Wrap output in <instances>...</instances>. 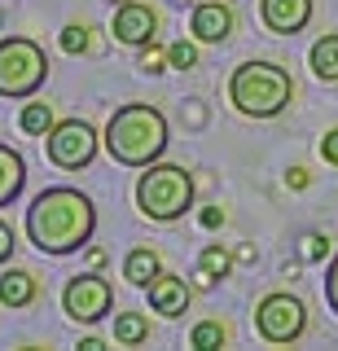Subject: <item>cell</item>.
<instances>
[{
    "instance_id": "obj_24",
    "label": "cell",
    "mask_w": 338,
    "mask_h": 351,
    "mask_svg": "<svg viewBox=\"0 0 338 351\" xmlns=\"http://www.w3.org/2000/svg\"><path fill=\"white\" fill-rule=\"evenodd\" d=\"M14 250H18V237H14V228L0 219V263H9L14 259Z\"/></svg>"
},
{
    "instance_id": "obj_1",
    "label": "cell",
    "mask_w": 338,
    "mask_h": 351,
    "mask_svg": "<svg viewBox=\"0 0 338 351\" xmlns=\"http://www.w3.org/2000/svg\"><path fill=\"white\" fill-rule=\"evenodd\" d=\"M97 228V206L80 189H45L27 206V237L40 255H75L93 241Z\"/></svg>"
},
{
    "instance_id": "obj_31",
    "label": "cell",
    "mask_w": 338,
    "mask_h": 351,
    "mask_svg": "<svg viewBox=\"0 0 338 351\" xmlns=\"http://www.w3.org/2000/svg\"><path fill=\"white\" fill-rule=\"evenodd\" d=\"M110 5H123V0H110Z\"/></svg>"
},
{
    "instance_id": "obj_9",
    "label": "cell",
    "mask_w": 338,
    "mask_h": 351,
    "mask_svg": "<svg viewBox=\"0 0 338 351\" xmlns=\"http://www.w3.org/2000/svg\"><path fill=\"white\" fill-rule=\"evenodd\" d=\"M110 31L128 49H145V44H154V36H158V14L149 5H141V0H123L110 18Z\"/></svg>"
},
{
    "instance_id": "obj_13",
    "label": "cell",
    "mask_w": 338,
    "mask_h": 351,
    "mask_svg": "<svg viewBox=\"0 0 338 351\" xmlns=\"http://www.w3.org/2000/svg\"><path fill=\"white\" fill-rule=\"evenodd\" d=\"M36 294H40V277H36V272H27V268L0 272V303H5V307H27V303H36Z\"/></svg>"
},
{
    "instance_id": "obj_18",
    "label": "cell",
    "mask_w": 338,
    "mask_h": 351,
    "mask_svg": "<svg viewBox=\"0 0 338 351\" xmlns=\"http://www.w3.org/2000/svg\"><path fill=\"white\" fill-rule=\"evenodd\" d=\"M18 123H23L27 136H49L58 119H53V106H49V101H27L23 114H18Z\"/></svg>"
},
{
    "instance_id": "obj_2",
    "label": "cell",
    "mask_w": 338,
    "mask_h": 351,
    "mask_svg": "<svg viewBox=\"0 0 338 351\" xmlns=\"http://www.w3.org/2000/svg\"><path fill=\"white\" fill-rule=\"evenodd\" d=\"M167 119H162V110L145 106V101H128L119 106L110 114V123H106V149H110L114 162H123V167H149V162L162 158V149H167Z\"/></svg>"
},
{
    "instance_id": "obj_25",
    "label": "cell",
    "mask_w": 338,
    "mask_h": 351,
    "mask_svg": "<svg viewBox=\"0 0 338 351\" xmlns=\"http://www.w3.org/2000/svg\"><path fill=\"white\" fill-rule=\"evenodd\" d=\"M141 71H145V75H158V71H167V66H162V53L154 49V44H145V58H141Z\"/></svg>"
},
{
    "instance_id": "obj_12",
    "label": "cell",
    "mask_w": 338,
    "mask_h": 351,
    "mask_svg": "<svg viewBox=\"0 0 338 351\" xmlns=\"http://www.w3.org/2000/svg\"><path fill=\"white\" fill-rule=\"evenodd\" d=\"M149 307H154L158 316H167V321H176V316L189 312V285L180 277H171V272H158V277L149 281Z\"/></svg>"
},
{
    "instance_id": "obj_3",
    "label": "cell",
    "mask_w": 338,
    "mask_h": 351,
    "mask_svg": "<svg viewBox=\"0 0 338 351\" xmlns=\"http://www.w3.org/2000/svg\"><path fill=\"white\" fill-rule=\"evenodd\" d=\"M228 101L246 119H277L294 101V80L277 62H242L228 80Z\"/></svg>"
},
{
    "instance_id": "obj_22",
    "label": "cell",
    "mask_w": 338,
    "mask_h": 351,
    "mask_svg": "<svg viewBox=\"0 0 338 351\" xmlns=\"http://www.w3.org/2000/svg\"><path fill=\"white\" fill-rule=\"evenodd\" d=\"M88 49V27H80V22H71V27H62V53H84Z\"/></svg>"
},
{
    "instance_id": "obj_6",
    "label": "cell",
    "mask_w": 338,
    "mask_h": 351,
    "mask_svg": "<svg viewBox=\"0 0 338 351\" xmlns=\"http://www.w3.org/2000/svg\"><path fill=\"white\" fill-rule=\"evenodd\" d=\"M45 154H49L53 167H62V171L88 167V162L97 158L93 123H84V119H62V123H53V132L45 136Z\"/></svg>"
},
{
    "instance_id": "obj_20",
    "label": "cell",
    "mask_w": 338,
    "mask_h": 351,
    "mask_svg": "<svg viewBox=\"0 0 338 351\" xmlns=\"http://www.w3.org/2000/svg\"><path fill=\"white\" fill-rule=\"evenodd\" d=\"M167 66H171V71H193V66H198V49L184 44V40H176L167 49Z\"/></svg>"
},
{
    "instance_id": "obj_8",
    "label": "cell",
    "mask_w": 338,
    "mask_h": 351,
    "mask_svg": "<svg viewBox=\"0 0 338 351\" xmlns=\"http://www.w3.org/2000/svg\"><path fill=\"white\" fill-rule=\"evenodd\" d=\"M255 329H259L264 343L286 347V343H294V338L308 329V312H303V303L294 299V294L277 290V294H268V299L255 307Z\"/></svg>"
},
{
    "instance_id": "obj_16",
    "label": "cell",
    "mask_w": 338,
    "mask_h": 351,
    "mask_svg": "<svg viewBox=\"0 0 338 351\" xmlns=\"http://www.w3.org/2000/svg\"><path fill=\"white\" fill-rule=\"evenodd\" d=\"M308 66H312L316 80L338 84V36H321V40H316L312 53H308Z\"/></svg>"
},
{
    "instance_id": "obj_14",
    "label": "cell",
    "mask_w": 338,
    "mask_h": 351,
    "mask_svg": "<svg viewBox=\"0 0 338 351\" xmlns=\"http://www.w3.org/2000/svg\"><path fill=\"white\" fill-rule=\"evenodd\" d=\"M23 184H27V162H23V154L9 149V145H0V206L18 202Z\"/></svg>"
},
{
    "instance_id": "obj_7",
    "label": "cell",
    "mask_w": 338,
    "mask_h": 351,
    "mask_svg": "<svg viewBox=\"0 0 338 351\" xmlns=\"http://www.w3.org/2000/svg\"><path fill=\"white\" fill-rule=\"evenodd\" d=\"M62 307H67L71 321L80 325H97L110 316L114 307V285L101 277V272H80V277L67 281V290H62Z\"/></svg>"
},
{
    "instance_id": "obj_29",
    "label": "cell",
    "mask_w": 338,
    "mask_h": 351,
    "mask_svg": "<svg viewBox=\"0 0 338 351\" xmlns=\"http://www.w3.org/2000/svg\"><path fill=\"white\" fill-rule=\"evenodd\" d=\"M325 255V246H321V237H308V259H321Z\"/></svg>"
},
{
    "instance_id": "obj_28",
    "label": "cell",
    "mask_w": 338,
    "mask_h": 351,
    "mask_svg": "<svg viewBox=\"0 0 338 351\" xmlns=\"http://www.w3.org/2000/svg\"><path fill=\"white\" fill-rule=\"evenodd\" d=\"M286 180L294 184V189H303V184H308V171H303V167H290V176H286Z\"/></svg>"
},
{
    "instance_id": "obj_15",
    "label": "cell",
    "mask_w": 338,
    "mask_h": 351,
    "mask_svg": "<svg viewBox=\"0 0 338 351\" xmlns=\"http://www.w3.org/2000/svg\"><path fill=\"white\" fill-rule=\"evenodd\" d=\"M158 272H162V259H158V250H149V246H136L132 255L123 259V277L132 285H141V290H149V281H154Z\"/></svg>"
},
{
    "instance_id": "obj_27",
    "label": "cell",
    "mask_w": 338,
    "mask_h": 351,
    "mask_svg": "<svg viewBox=\"0 0 338 351\" xmlns=\"http://www.w3.org/2000/svg\"><path fill=\"white\" fill-rule=\"evenodd\" d=\"M224 224V211H220V206H206V211H202V228H220Z\"/></svg>"
},
{
    "instance_id": "obj_10",
    "label": "cell",
    "mask_w": 338,
    "mask_h": 351,
    "mask_svg": "<svg viewBox=\"0 0 338 351\" xmlns=\"http://www.w3.org/2000/svg\"><path fill=\"white\" fill-rule=\"evenodd\" d=\"M233 9L224 5V0H198V9H193L189 18V31L198 44H224L228 36H233Z\"/></svg>"
},
{
    "instance_id": "obj_30",
    "label": "cell",
    "mask_w": 338,
    "mask_h": 351,
    "mask_svg": "<svg viewBox=\"0 0 338 351\" xmlns=\"http://www.w3.org/2000/svg\"><path fill=\"white\" fill-rule=\"evenodd\" d=\"M80 347H84V351H106V343H101V338H97V334H93V338H84Z\"/></svg>"
},
{
    "instance_id": "obj_17",
    "label": "cell",
    "mask_w": 338,
    "mask_h": 351,
    "mask_svg": "<svg viewBox=\"0 0 338 351\" xmlns=\"http://www.w3.org/2000/svg\"><path fill=\"white\" fill-rule=\"evenodd\" d=\"M149 338V321L141 312H119L114 316V343H123V347H141Z\"/></svg>"
},
{
    "instance_id": "obj_23",
    "label": "cell",
    "mask_w": 338,
    "mask_h": 351,
    "mask_svg": "<svg viewBox=\"0 0 338 351\" xmlns=\"http://www.w3.org/2000/svg\"><path fill=\"white\" fill-rule=\"evenodd\" d=\"M325 303H330V312L338 316V255L330 259V268H325Z\"/></svg>"
},
{
    "instance_id": "obj_26",
    "label": "cell",
    "mask_w": 338,
    "mask_h": 351,
    "mask_svg": "<svg viewBox=\"0 0 338 351\" xmlns=\"http://www.w3.org/2000/svg\"><path fill=\"white\" fill-rule=\"evenodd\" d=\"M321 158H325V162H334V167H338V128H334V132H325V136H321Z\"/></svg>"
},
{
    "instance_id": "obj_5",
    "label": "cell",
    "mask_w": 338,
    "mask_h": 351,
    "mask_svg": "<svg viewBox=\"0 0 338 351\" xmlns=\"http://www.w3.org/2000/svg\"><path fill=\"white\" fill-rule=\"evenodd\" d=\"M49 80V58L31 36H5L0 40V97L27 101Z\"/></svg>"
},
{
    "instance_id": "obj_19",
    "label": "cell",
    "mask_w": 338,
    "mask_h": 351,
    "mask_svg": "<svg viewBox=\"0 0 338 351\" xmlns=\"http://www.w3.org/2000/svg\"><path fill=\"white\" fill-rule=\"evenodd\" d=\"M228 343V329L220 321H198L193 325V334H189V347H198V351H215V347H224Z\"/></svg>"
},
{
    "instance_id": "obj_4",
    "label": "cell",
    "mask_w": 338,
    "mask_h": 351,
    "mask_svg": "<svg viewBox=\"0 0 338 351\" xmlns=\"http://www.w3.org/2000/svg\"><path fill=\"white\" fill-rule=\"evenodd\" d=\"M193 206V176L180 162H149L136 180V211L154 224H171Z\"/></svg>"
},
{
    "instance_id": "obj_21",
    "label": "cell",
    "mask_w": 338,
    "mask_h": 351,
    "mask_svg": "<svg viewBox=\"0 0 338 351\" xmlns=\"http://www.w3.org/2000/svg\"><path fill=\"white\" fill-rule=\"evenodd\" d=\"M224 272H228V250L206 246V250H202V277L215 281V277H224Z\"/></svg>"
},
{
    "instance_id": "obj_11",
    "label": "cell",
    "mask_w": 338,
    "mask_h": 351,
    "mask_svg": "<svg viewBox=\"0 0 338 351\" xmlns=\"http://www.w3.org/2000/svg\"><path fill=\"white\" fill-rule=\"evenodd\" d=\"M259 18L272 36H299L312 22V0H259Z\"/></svg>"
}]
</instances>
